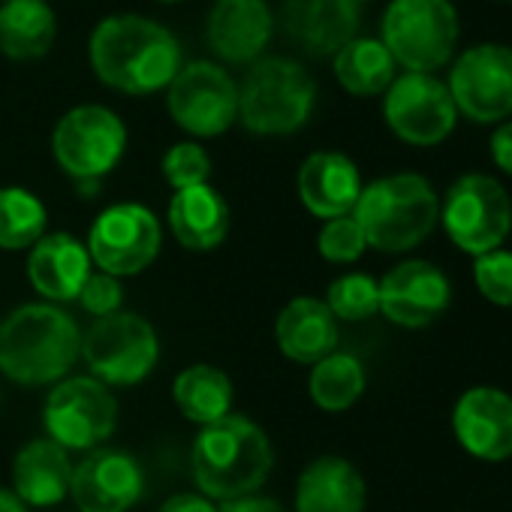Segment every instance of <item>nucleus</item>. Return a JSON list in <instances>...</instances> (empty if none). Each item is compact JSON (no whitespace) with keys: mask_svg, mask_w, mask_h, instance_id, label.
<instances>
[{"mask_svg":"<svg viewBox=\"0 0 512 512\" xmlns=\"http://www.w3.org/2000/svg\"><path fill=\"white\" fill-rule=\"evenodd\" d=\"M94 76L121 94H154L169 88L181 70V46L169 28L145 16L103 19L88 46Z\"/></svg>","mask_w":512,"mask_h":512,"instance_id":"1","label":"nucleus"},{"mask_svg":"<svg viewBox=\"0 0 512 512\" xmlns=\"http://www.w3.org/2000/svg\"><path fill=\"white\" fill-rule=\"evenodd\" d=\"M193 479L208 500H238L260 488L275 464L266 431L244 419L223 416L205 425L193 443Z\"/></svg>","mask_w":512,"mask_h":512,"instance_id":"2","label":"nucleus"},{"mask_svg":"<svg viewBox=\"0 0 512 512\" xmlns=\"http://www.w3.org/2000/svg\"><path fill=\"white\" fill-rule=\"evenodd\" d=\"M82 353L76 320L55 305H22L0 320V371L22 386L61 380Z\"/></svg>","mask_w":512,"mask_h":512,"instance_id":"3","label":"nucleus"},{"mask_svg":"<svg viewBox=\"0 0 512 512\" xmlns=\"http://www.w3.org/2000/svg\"><path fill=\"white\" fill-rule=\"evenodd\" d=\"M353 217L362 226L368 247L401 253L431 235L440 220V202L422 175L398 172L362 187Z\"/></svg>","mask_w":512,"mask_h":512,"instance_id":"4","label":"nucleus"},{"mask_svg":"<svg viewBox=\"0 0 512 512\" xmlns=\"http://www.w3.org/2000/svg\"><path fill=\"white\" fill-rule=\"evenodd\" d=\"M317 103L311 73L290 58H260L238 85V118L256 136H287L308 124Z\"/></svg>","mask_w":512,"mask_h":512,"instance_id":"5","label":"nucleus"},{"mask_svg":"<svg viewBox=\"0 0 512 512\" xmlns=\"http://www.w3.org/2000/svg\"><path fill=\"white\" fill-rule=\"evenodd\" d=\"M395 64L410 73H434L458 43V16L449 0H392L380 40Z\"/></svg>","mask_w":512,"mask_h":512,"instance_id":"6","label":"nucleus"},{"mask_svg":"<svg viewBox=\"0 0 512 512\" xmlns=\"http://www.w3.org/2000/svg\"><path fill=\"white\" fill-rule=\"evenodd\" d=\"M82 356L94 380L109 386H136L154 371L160 344L148 320L118 311L112 317H100L88 329L82 338Z\"/></svg>","mask_w":512,"mask_h":512,"instance_id":"7","label":"nucleus"},{"mask_svg":"<svg viewBox=\"0 0 512 512\" xmlns=\"http://www.w3.org/2000/svg\"><path fill=\"white\" fill-rule=\"evenodd\" d=\"M440 220L449 232V238L473 256L491 253L503 244L512 226V202L497 184V178L470 172L461 175L440 208Z\"/></svg>","mask_w":512,"mask_h":512,"instance_id":"8","label":"nucleus"},{"mask_svg":"<svg viewBox=\"0 0 512 512\" xmlns=\"http://www.w3.org/2000/svg\"><path fill=\"white\" fill-rule=\"evenodd\" d=\"M127 148L124 121L106 106H76L70 109L52 136V151L61 169L82 181H100L118 166Z\"/></svg>","mask_w":512,"mask_h":512,"instance_id":"9","label":"nucleus"},{"mask_svg":"<svg viewBox=\"0 0 512 512\" xmlns=\"http://www.w3.org/2000/svg\"><path fill=\"white\" fill-rule=\"evenodd\" d=\"M166 109L184 133L211 139L238 121V85L223 67L193 61L169 82Z\"/></svg>","mask_w":512,"mask_h":512,"instance_id":"10","label":"nucleus"},{"mask_svg":"<svg viewBox=\"0 0 512 512\" xmlns=\"http://www.w3.org/2000/svg\"><path fill=\"white\" fill-rule=\"evenodd\" d=\"M163 229L154 211L139 202H121L106 208L88 235V256L100 272L112 278H130L145 272L160 253Z\"/></svg>","mask_w":512,"mask_h":512,"instance_id":"11","label":"nucleus"},{"mask_svg":"<svg viewBox=\"0 0 512 512\" xmlns=\"http://www.w3.org/2000/svg\"><path fill=\"white\" fill-rule=\"evenodd\" d=\"M43 422L49 437L64 449H94L112 437L118 425V401L106 383L73 377L52 389Z\"/></svg>","mask_w":512,"mask_h":512,"instance_id":"12","label":"nucleus"},{"mask_svg":"<svg viewBox=\"0 0 512 512\" xmlns=\"http://www.w3.org/2000/svg\"><path fill=\"white\" fill-rule=\"evenodd\" d=\"M386 124L410 145H437L455 130L458 109L449 88L428 73H407L386 88Z\"/></svg>","mask_w":512,"mask_h":512,"instance_id":"13","label":"nucleus"},{"mask_svg":"<svg viewBox=\"0 0 512 512\" xmlns=\"http://www.w3.org/2000/svg\"><path fill=\"white\" fill-rule=\"evenodd\" d=\"M449 94L455 109L479 124L512 115V49L488 43L464 52L452 67Z\"/></svg>","mask_w":512,"mask_h":512,"instance_id":"14","label":"nucleus"},{"mask_svg":"<svg viewBox=\"0 0 512 512\" xmlns=\"http://www.w3.org/2000/svg\"><path fill=\"white\" fill-rule=\"evenodd\" d=\"M145 488L142 464L130 452L94 449L73 467L70 497L79 512H127Z\"/></svg>","mask_w":512,"mask_h":512,"instance_id":"15","label":"nucleus"},{"mask_svg":"<svg viewBox=\"0 0 512 512\" xmlns=\"http://www.w3.org/2000/svg\"><path fill=\"white\" fill-rule=\"evenodd\" d=\"M452 299L446 275L425 260H407L380 281V311L404 329L434 323Z\"/></svg>","mask_w":512,"mask_h":512,"instance_id":"16","label":"nucleus"},{"mask_svg":"<svg viewBox=\"0 0 512 512\" xmlns=\"http://www.w3.org/2000/svg\"><path fill=\"white\" fill-rule=\"evenodd\" d=\"M281 28L302 52L329 58L356 40L359 4L356 0H284Z\"/></svg>","mask_w":512,"mask_h":512,"instance_id":"17","label":"nucleus"},{"mask_svg":"<svg viewBox=\"0 0 512 512\" xmlns=\"http://www.w3.org/2000/svg\"><path fill=\"white\" fill-rule=\"evenodd\" d=\"M458 443L482 461L512 455V398L494 386L467 389L452 413Z\"/></svg>","mask_w":512,"mask_h":512,"instance_id":"18","label":"nucleus"},{"mask_svg":"<svg viewBox=\"0 0 512 512\" xmlns=\"http://www.w3.org/2000/svg\"><path fill=\"white\" fill-rule=\"evenodd\" d=\"M272 10L266 0H214L205 37L226 64H256L272 40Z\"/></svg>","mask_w":512,"mask_h":512,"instance_id":"19","label":"nucleus"},{"mask_svg":"<svg viewBox=\"0 0 512 512\" xmlns=\"http://www.w3.org/2000/svg\"><path fill=\"white\" fill-rule=\"evenodd\" d=\"M91 275V256L88 247L67 235L52 232L43 235L28 256V278L34 290L49 302H73L79 299L82 284Z\"/></svg>","mask_w":512,"mask_h":512,"instance_id":"20","label":"nucleus"},{"mask_svg":"<svg viewBox=\"0 0 512 512\" xmlns=\"http://www.w3.org/2000/svg\"><path fill=\"white\" fill-rule=\"evenodd\" d=\"M299 196L314 217L335 220L353 214L362 196V178L350 157L338 151H317L299 169Z\"/></svg>","mask_w":512,"mask_h":512,"instance_id":"21","label":"nucleus"},{"mask_svg":"<svg viewBox=\"0 0 512 512\" xmlns=\"http://www.w3.org/2000/svg\"><path fill=\"white\" fill-rule=\"evenodd\" d=\"M16 497L25 506H55L70 494L73 464L61 443L52 437H37L25 443L13 464Z\"/></svg>","mask_w":512,"mask_h":512,"instance_id":"22","label":"nucleus"},{"mask_svg":"<svg viewBox=\"0 0 512 512\" xmlns=\"http://www.w3.org/2000/svg\"><path fill=\"white\" fill-rule=\"evenodd\" d=\"M365 479L362 473L338 458L326 455L311 461L296 485V512H362Z\"/></svg>","mask_w":512,"mask_h":512,"instance_id":"23","label":"nucleus"},{"mask_svg":"<svg viewBox=\"0 0 512 512\" xmlns=\"http://www.w3.org/2000/svg\"><path fill=\"white\" fill-rule=\"evenodd\" d=\"M278 347L287 359L302 365H317L320 359L332 356L338 347V320L317 299H293L275 326Z\"/></svg>","mask_w":512,"mask_h":512,"instance_id":"24","label":"nucleus"},{"mask_svg":"<svg viewBox=\"0 0 512 512\" xmlns=\"http://www.w3.org/2000/svg\"><path fill=\"white\" fill-rule=\"evenodd\" d=\"M169 226L181 247L214 250L223 244V238L229 232L226 199L208 184L178 190L169 202Z\"/></svg>","mask_w":512,"mask_h":512,"instance_id":"25","label":"nucleus"},{"mask_svg":"<svg viewBox=\"0 0 512 512\" xmlns=\"http://www.w3.org/2000/svg\"><path fill=\"white\" fill-rule=\"evenodd\" d=\"M58 22L46 0H4L0 52L13 61H37L55 46Z\"/></svg>","mask_w":512,"mask_h":512,"instance_id":"26","label":"nucleus"},{"mask_svg":"<svg viewBox=\"0 0 512 512\" xmlns=\"http://www.w3.org/2000/svg\"><path fill=\"white\" fill-rule=\"evenodd\" d=\"M172 398L178 410L196 422V425H211L223 416H229L232 407V383L229 377L214 368V365H190L175 377Z\"/></svg>","mask_w":512,"mask_h":512,"instance_id":"27","label":"nucleus"},{"mask_svg":"<svg viewBox=\"0 0 512 512\" xmlns=\"http://www.w3.org/2000/svg\"><path fill=\"white\" fill-rule=\"evenodd\" d=\"M335 76L350 94L374 97L395 82V58L380 40L356 37L335 55Z\"/></svg>","mask_w":512,"mask_h":512,"instance_id":"28","label":"nucleus"},{"mask_svg":"<svg viewBox=\"0 0 512 512\" xmlns=\"http://www.w3.org/2000/svg\"><path fill=\"white\" fill-rule=\"evenodd\" d=\"M308 392L314 404L326 413H341L353 407L365 392V368L350 353H332L320 359L311 371Z\"/></svg>","mask_w":512,"mask_h":512,"instance_id":"29","label":"nucleus"},{"mask_svg":"<svg viewBox=\"0 0 512 512\" xmlns=\"http://www.w3.org/2000/svg\"><path fill=\"white\" fill-rule=\"evenodd\" d=\"M46 232V205L22 187H0V247L25 250Z\"/></svg>","mask_w":512,"mask_h":512,"instance_id":"30","label":"nucleus"},{"mask_svg":"<svg viewBox=\"0 0 512 512\" xmlns=\"http://www.w3.org/2000/svg\"><path fill=\"white\" fill-rule=\"evenodd\" d=\"M326 308L332 311L335 320H347V323L368 320L380 311V284L362 272L341 275L329 287Z\"/></svg>","mask_w":512,"mask_h":512,"instance_id":"31","label":"nucleus"},{"mask_svg":"<svg viewBox=\"0 0 512 512\" xmlns=\"http://www.w3.org/2000/svg\"><path fill=\"white\" fill-rule=\"evenodd\" d=\"M365 247H368L365 232H362V226L356 223L353 214L326 220V226L317 235V250L329 263H356L359 256L365 253Z\"/></svg>","mask_w":512,"mask_h":512,"instance_id":"32","label":"nucleus"},{"mask_svg":"<svg viewBox=\"0 0 512 512\" xmlns=\"http://www.w3.org/2000/svg\"><path fill=\"white\" fill-rule=\"evenodd\" d=\"M163 178L169 187L178 190H190L199 184H208L211 175V160L208 154L196 145V142H178L163 154Z\"/></svg>","mask_w":512,"mask_h":512,"instance_id":"33","label":"nucleus"},{"mask_svg":"<svg viewBox=\"0 0 512 512\" xmlns=\"http://www.w3.org/2000/svg\"><path fill=\"white\" fill-rule=\"evenodd\" d=\"M479 293L500 308H512V250H491L476 256L473 269Z\"/></svg>","mask_w":512,"mask_h":512,"instance_id":"34","label":"nucleus"},{"mask_svg":"<svg viewBox=\"0 0 512 512\" xmlns=\"http://www.w3.org/2000/svg\"><path fill=\"white\" fill-rule=\"evenodd\" d=\"M79 302L88 314H94L97 320L100 317H112L121 311V302H124V290L118 284V278L106 275V272H91L88 281L82 284L79 290Z\"/></svg>","mask_w":512,"mask_h":512,"instance_id":"35","label":"nucleus"},{"mask_svg":"<svg viewBox=\"0 0 512 512\" xmlns=\"http://www.w3.org/2000/svg\"><path fill=\"white\" fill-rule=\"evenodd\" d=\"M491 157H494V163L506 175H512V121L494 130V136H491Z\"/></svg>","mask_w":512,"mask_h":512,"instance_id":"36","label":"nucleus"},{"mask_svg":"<svg viewBox=\"0 0 512 512\" xmlns=\"http://www.w3.org/2000/svg\"><path fill=\"white\" fill-rule=\"evenodd\" d=\"M160 512H220V509L205 494H175L160 506Z\"/></svg>","mask_w":512,"mask_h":512,"instance_id":"37","label":"nucleus"},{"mask_svg":"<svg viewBox=\"0 0 512 512\" xmlns=\"http://www.w3.org/2000/svg\"><path fill=\"white\" fill-rule=\"evenodd\" d=\"M220 512H287V509L278 500H272V497L247 494V497H238V500H226L220 506Z\"/></svg>","mask_w":512,"mask_h":512,"instance_id":"38","label":"nucleus"},{"mask_svg":"<svg viewBox=\"0 0 512 512\" xmlns=\"http://www.w3.org/2000/svg\"><path fill=\"white\" fill-rule=\"evenodd\" d=\"M0 512H28V506H25L13 491H4V488H0Z\"/></svg>","mask_w":512,"mask_h":512,"instance_id":"39","label":"nucleus"},{"mask_svg":"<svg viewBox=\"0 0 512 512\" xmlns=\"http://www.w3.org/2000/svg\"><path fill=\"white\" fill-rule=\"evenodd\" d=\"M160 4H178V0H160Z\"/></svg>","mask_w":512,"mask_h":512,"instance_id":"40","label":"nucleus"},{"mask_svg":"<svg viewBox=\"0 0 512 512\" xmlns=\"http://www.w3.org/2000/svg\"><path fill=\"white\" fill-rule=\"evenodd\" d=\"M356 4H359V0H356Z\"/></svg>","mask_w":512,"mask_h":512,"instance_id":"41","label":"nucleus"}]
</instances>
